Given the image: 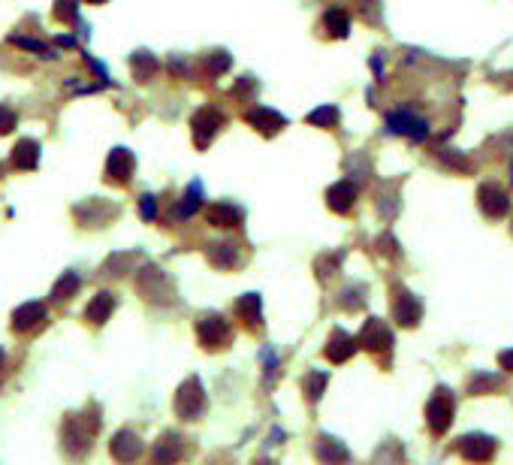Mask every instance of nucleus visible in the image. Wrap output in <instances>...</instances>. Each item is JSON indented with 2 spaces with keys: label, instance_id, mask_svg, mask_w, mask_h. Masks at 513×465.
Returning <instances> with one entry per match:
<instances>
[{
  "label": "nucleus",
  "instance_id": "obj_1",
  "mask_svg": "<svg viewBox=\"0 0 513 465\" xmlns=\"http://www.w3.org/2000/svg\"><path fill=\"white\" fill-rule=\"evenodd\" d=\"M100 408L97 402H91L85 411L79 414H67L64 426H61V447L70 459H85L94 447V438L100 432Z\"/></svg>",
  "mask_w": 513,
  "mask_h": 465
},
{
  "label": "nucleus",
  "instance_id": "obj_2",
  "mask_svg": "<svg viewBox=\"0 0 513 465\" xmlns=\"http://www.w3.org/2000/svg\"><path fill=\"white\" fill-rule=\"evenodd\" d=\"M136 290L142 293V299L154 302V305H169L176 302V287L166 278L163 269H157L154 263H145L136 275Z\"/></svg>",
  "mask_w": 513,
  "mask_h": 465
},
{
  "label": "nucleus",
  "instance_id": "obj_3",
  "mask_svg": "<svg viewBox=\"0 0 513 465\" xmlns=\"http://www.w3.org/2000/svg\"><path fill=\"white\" fill-rule=\"evenodd\" d=\"M173 408L182 420H200L206 414V390H203V381L197 375H191L179 384Z\"/></svg>",
  "mask_w": 513,
  "mask_h": 465
},
{
  "label": "nucleus",
  "instance_id": "obj_4",
  "mask_svg": "<svg viewBox=\"0 0 513 465\" xmlns=\"http://www.w3.org/2000/svg\"><path fill=\"white\" fill-rule=\"evenodd\" d=\"M197 339L206 351H221L233 342V327L224 315L209 312L197 321Z\"/></svg>",
  "mask_w": 513,
  "mask_h": 465
},
{
  "label": "nucleus",
  "instance_id": "obj_5",
  "mask_svg": "<svg viewBox=\"0 0 513 465\" xmlns=\"http://www.w3.org/2000/svg\"><path fill=\"white\" fill-rule=\"evenodd\" d=\"M453 411H456V402H453V393L447 387H438L435 396L429 399L426 405V423L435 435H444L453 423Z\"/></svg>",
  "mask_w": 513,
  "mask_h": 465
},
{
  "label": "nucleus",
  "instance_id": "obj_6",
  "mask_svg": "<svg viewBox=\"0 0 513 465\" xmlns=\"http://www.w3.org/2000/svg\"><path fill=\"white\" fill-rule=\"evenodd\" d=\"M227 124V115L218 112V109H197V115L191 118V130H194V145L200 151H206L212 145V139L221 133V127Z\"/></svg>",
  "mask_w": 513,
  "mask_h": 465
},
{
  "label": "nucleus",
  "instance_id": "obj_7",
  "mask_svg": "<svg viewBox=\"0 0 513 465\" xmlns=\"http://www.w3.org/2000/svg\"><path fill=\"white\" fill-rule=\"evenodd\" d=\"M387 130L396 133V136H408L414 142H423L429 136V121L420 118L411 109H399V112H390L387 115Z\"/></svg>",
  "mask_w": 513,
  "mask_h": 465
},
{
  "label": "nucleus",
  "instance_id": "obj_8",
  "mask_svg": "<svg viewBox=\"0 0 513 465\" xmlns=\"http://www.w3.org/2000/svg\"><path fill=\"white\" fill-rule=\"evenodd\" d=\"M118 212H121V206L109 203V200H85L82 206L73 209V215L82 227H106L109 221L118 218Z\"/></svg>",
  "mask_w": 513,
  "mask_h": 465
},
{
  "label": "nucleus",
  "instance_id": "obj_9",
  "mask_svg": "<svg viewBox=\"0 0 513 465\" xmlns=\"http://www.w3.org/2000/svg\"><path fill=\"white\" fill-rule=\"evenodd\" d=\"M393 318H396V324L405 327V330L417 327L420 318H423V302H420L411 290L396 287V290H393Z\"/></svg>",
  "mask_w": 513,
  "mask_h": 465
},
{
  "label": "nucleus",
  "instance_id": "obj_10",
  "mask_svg": "<svg viewBox=\"0 0 513 465\" xmlns=\"http://www.w3.org/2000/svg\"><path fill=\"white\" fill-rule=\"evenodd\" d=\"M456 450L468 459V462H489L498 450V441L486 432H468L456 441Z\"/></svg>",
  "mask_w": 513,
  "mask_h": 465
},
{
  "label": "nucleus",
  "instance_id": "obj_11",
  "mask_svg": "<svg viewBox=\"0 0 513 465\" xmlns=\"http://www.w3.org/2000/svg\"><path fill=\"white\" fill-rule=\"evenodd\" d=\"M106 182L109 185H130L133 173H136V158L130 148H112L106 158Z\"/></svg>",
  "mask_w": 513,
  "mask_h": 465
},
{
  "label": "nucleus",
  "instance_id": "obj_12",
  "mask_svg": "<svg viewBox=\"0 0 513 465\" xmlns=\"http://www.w3.org/2000/svg\"><path fill=\"white\" fill-rule=\"evenodd\" d=\"M360 348H366L369 354H387L393 351V333L381 318H369L360 330Z\"/></svg>",
  "mask_w": 513,
  "mask_h": 465
},
{
  "label": "nucleus",
  "instance_id": "obj_13",
  "mask_svg": "<svg viewBox=\"0 0 513 465\" xmlns=\"http://www.w3.org/2000/svg\"><path fill=\"white\" fill-rule=\"evenodd\" d=\"M43 324H46V305H43V302H25V305L16 308L13 318H10L13 333H19V336L34 333V330H40Z\"/></svg>",
  "mask_w": 513,
  "mask_h": 465
},
{
  "label": "nucleus",
  "instance_id": "obj_14",
  "mask_svg": "<svg viewBox=\"0 0 513 465\" xmlns=\"http://www.w3.org/2000/svg\"><path fill=\"white\" fill-rule=\"evenodd\" d=\"M477 203H480V212H483L486 218H492V221H498V218H504V215L510 212V197H507V191L498 188V185H480Z\"/></svg>",
  "mask_w": 513,
  "mask_h": 465
},
{
  "label": "nucleus",
  "instance_id": "obj_15",
  "mask_svg": "<svg viewBox=\"0 0 513 465\" xmlns=\"http://www.w3.org/2000/svg\"><path fill=\"white\" fill-rule=\"evenodd\" d=\"M245 121H248L260 136H278V133L287 127V118H284L281 112L269 109V106H257V109L245 112Z\"/></svg>",
  "mask_w": 513,
  "mask_h": 465
},
{
  "label": "nucleus",
  "instance_id": "obj_16",
  "mask_svg": "<svg viewBox=\"0 0 513 465\" xmlns=\"http://www.w3.org/2000/svg\"><path fill=\"white\" fill-rule=\"evenodd\" d=\"M109 450H112V456H115L118 462H133V459L142 456L145 441H142L133 429H118V432L112 435V441H109Z\"/></svg>",
  "mask_w": 513,
  "mask_h": 465
},
{
  "label": "nucleus",
  "instance_id": "obj_17",
  "mask_svg": "<svg viewBox=\"0 0 513 465\" xmlns=\"http://www.w3.org/2000/svg\"><path fill=\"white\" fill-rule=\"evenodd\" d=\"M357 351H360V342H357L351 333H345V330H335V333L329 336L326 348H323L326 360H329V363H335V366L348 363Z\"/></svg>",
  "mask_w": 513,
  "mask_h": 465
},
{
  "label": "nucleus",
  "instance_id": "obj_18",
  "mask_svg": "<svg viewBox=\"0 0 513 465\" xmlns=\"http://www.w3.org/2000/svg\"><path fill=\"white\" fill-rule=\"evenodd\" d=\"M206 260H209L215 269L227 272V269H236V266L242 263V251H239V245L230 242V239H224V242H209V245H206Z\"/></svg>",
  "mask_w": 513,
  "mask_h": 465
},
{
  "label": "nucleus",
  "instance_id": "obj_19",
  "mask_svg": "<svg viewBox=\"0 0 513 465\" xmlns=\"http://www.w3.org/2000/svg\"><path fill=\"white\" fill-rule=\"evenodd\" d=\"M236 315L239 321L251 330V333H260L263 330V299L260 293H245L236 299Z\"/></svg>",
  "mask_w": 513,
  "mask_h": 465
},
{
  "label": "nucleus",
  "instance_id": "obj_20",
  "mask_svg": "<svg viewBox=\"0 0 513 465\" xmlns=\"http://www.w3.org/2000/svg\"><path fill=\"white\" fill-rule=\"evenodd\" d=\"M357 203V185L354 182H335L329 191H326V206L335 212V215H348Z\"/></svg>",
  "mask_w": 513,
  "mask_h": 465
},
{
  "label": "nucleus",
  "instance_id": "obj_21",
  "mask_svg": "<svg viewBox=\"0 0 513 465\" xmlns=\"http://www.w3.org/2000/svg\"><path fill=\"white\" fill-rule=\"evenodd\" d=\"M112 312H115V296H112L109 290H100V293L88 302V308H85V321L94 324V327H103V324L112 318Z\"/></svg>",
  "mask_w": 513,
  "mask_h": 465
},
{
  "label": "nucleus",
  "instance_id": "obj_22",
  "mask_svg": "<svg viewBox=\"0 0 513 465\" xmlns=\"http://www.w3.org/2000/svg\"><path fill=\"white\" fill-rule=\"evenodd\" d=\"M151 456H154L157 462H176V459H182V456H185L182 435H179V432H163L160 441L151 447Z\"/></svg>",
  "mask_w": 513,
  "mask_h": 465
},
{
  "label": "nucleus",
  "instance_id": "obj_23",
  "mask_svg": "<svg viewBox=\"0 0 513 465\" xmlns=\"http://www.w3.org/2000/svg\"><path fill=\"white\" fill-rule=\"evenodd\" d=\"M206 221L212 227H239L245 221V212L233 203H215L206 209Z\"/></svg>",
  "mask_w": 513,
  "mask_h": 465
},
{
  "label": "nucleus",
  "instance_id": "obj_24",
  "mask_svg": "<svg viewBox=\"0 0 513 465\" xmlns=\"http://www.w3.org/2000/svg\"><path fill=\"white\" fill-rule=\"evenodd\" d=\"M13 167L16 170H37V164H40V142L37 139H22V142H16V148H13Z\"/></svg>",
  "mask_w": 513,
  "mask_h": 465
},
{
  "label": "nucleus",
  "instance_id": "obj_25",
  "mask_svg": "<svg viewBox=\"0 0 513 465\" xmlns=\"http://www.w3.org/2000/svg\"><path fill=\"white\" fill-rule=\"evenodd\" d=\"M136 263H139V251H115V254H109V257L103 260L100 275H106V278H118V275L130 272Z\"/></svg>",
  "mask_w": 513,
  "mask_h": 465
},
{
  "label": "nucleus",
  "instance_id": "obj_26",
  "mask_svg": "<svg viewBox=\"0 0 513 465\" xmlns=\"http://www.w3.org/2000/svg\"><path fill=\"white\" fill-rule=\"evenodd\" d=\"M314 456H317L320 462H345V459H351L348 447L341 444L338 438H332V435H320V438H317Z\"/></svg>",
  "mask_w": 513,
  "mask_h": 465
},
{
  "label": "nucleus",
  "instance_id": "obj_27",
  "mask_svg": "<svg viewBox=\"0 0 513 465\" xmlns=\"http://www.w3.org/2000/svg\"><path fill=\"white\" fill-rule=\"evenodd\" d=\"M130 70H133V79L145 85V82H151V79L157 76L160 64H157V58H154L151 52H142V49H139V52L130 55Z\"/></svg>",
  "mask_w": 513,
  "mask_h": 465
},
{
  "label": "nucleus",
  "instance_id": "obj_28",
  "mask_svg": "<svg viewBox=\"0 0 513 465\" xmlns=\"http://www.w3.org/2000/svg\"><path fill=\"white\" fill-rule=\"evenodd\" d=\"M323 28H326V34H329L332 40H345V37L351 34V16H348L345 10L332 7V10H326V16H323Z\"/></svg>",
  "mask_w": 513,
  "mask_h": 465
},
{
  "label": "nucleus",
  "instance_id": "obj_29",
  "mask_svg": "<svg viewBox=\"0 0 513 465\" xmlns=\"http://www.w3.org/2000/svg\"><path fill=\"white\" fill-rule=\"evenodd\" d=\"M230 64H233V58H230L227 52H209V55H203V58L197 61V70H200L203 76H209V79H218L221 73L230 70Z\"/></svg>",
  "mask_w": 513,
  "mask_h": 465
},
{
  "label": "nucleus",
  "instance_id": "obj_30",
  "mask_svg": "<svg viewBox=\"0 0 513 465\" xmlns=\"http://www.w3.org/2000/svg\"><path fill=\"white\" fill-rule=\"evenodd\" d=\"M79 287H82V278L76 275V272H64L58 281H55V287H52V302H70L76 293H79Z\"/></svg>",
  "mask_w": 513,
  "mask_h": 465
},
{
  "label": "nucleus",
  "instance_id": "obj_31",
  "mask_svg": "<svg viewBox=\"0 0 513 465\" xmlns=\"http://www.w3.org/2000/svg\"><path fill=\"white\" fill-rule=\"evenodd\" d=\"M501 384L504 381L498 375H492V372H474L471 381H468V393L471 396H489V393L501 390Z\"/></svg>",
  "mask_w": 513,
  "mask_h": 465
},
{
  "label": "nucleus",
  "instance_id": "obj_32",
  "mask_svg": "<svg viewBox=\"0 0 513 465\" xmlns=\"http://www.w3.org/2000/svg\"><path fill=\"white\" fill-rule=\"evenodd\" d=\"M200 206H203V185L200 182H191L188 191H185V197H182V203H179V209H176V215L179 218H191V215H197Z\"/></svg>",
  "mask_w": 513,
  "mask_h": 465
},
{
  "label": "nucleus",
  "instance_id": "obj_33",
  "mask_svg": "<svg viewBox=\"0 0 513 465\" xmlns=\"http://www.w3.org/2000/svg\"><path fill=\"white\" fill-rule=\"evenodd\" d=\"M326 384H329V375H326V372H308V375H305V381H302V393H305V399H308V402H317V399L323 396Z\"/></svg>",
  "mask_w": 513,
  "mask_h": 465
},
{
  "label": "nucleus",
  "instance_id": "obj_34",
  "mask_svg": "<svg viewBox=\"0 0 513 465\" xmlns=\"http://www.w3.org/2000/svg\"><path fill=\"white\" fill-rule=\"evenodd\" d=\"M52 16L61 25H76L79 22V0H55Z\"/></svg>",
  "mask_w": 513,
  "mask_h": 465
},
{
  "label": "nucleus",
  "instance_id": "obj_35",
  "mask_svg": "<svg viewBox=\"0 0 513 465\" xmlns=\"http://www.w3.org/2000/svg\"><path fill=\"white\" fill-rule=\"evenodd\" d=\"M305 121L314 124V127H335L338 124V109L335 106H317L314 112H308Z\"/></svg>",
  "mask_w": 513,
  "mask_h": 465
},
{
  "label": "nucleus",
  "instance_id": "obj_36",
  "mask_svg": "<svg viewBox=\"0 0 513 465\" xmlns=\"http://www.w3.org/2000/svg\"><path fill=\"white\" fill-rule=\"evenodd\" d=\"M366 305V287H348L345 293H341V308H348V312H357V308Z\"/></svg>",
  "mask_w": 513,
  "mask_h": 465
},
{
  "label": "nucleus",
  "instance_id": "obj_37",
  "mask_svg": "<svg viewBox=\"0 0 513 465\" xmlns=\"http://www.w3.org/2000/svg\"><path fill=\"white\" fill-rule=\"evenodd\" d=\"M13 46H19V49H28V52H37L40 58H55V52L46 46V43H40V40H31V37H13L10 40Z\"/></svg>",
  "mask_w": 513,
  "mask_h": 465
},
{
  "label": "nucleus",
  "instance_id": "obj_38",
  "mask_svg": "<svg viewBox=\"0 0 513 465\" xmlns=\"http://www.w3.org/2000/svg\"><path fill=\"white\" fill-rule=\"evenodd\" d=\"M139 218L142 221H157V197H151V194H142L139 197Z\"/></svg>",
  "mask_w": 513,
  "mask_h": 465
},
{
  "label": "nucleus",
  "instance_id": "obj_39",
  "mask_svg": "<svg viewBox=\"0 0 513 465\" xmlns=\"http://www.w3.org/2000/svg\"><path fill=\"white\" fill-rule=\"evenodd\" d=\"M338 263H341V254H332V257H320V260L314 263V269H317V275L326 281V278L338 269Z\"/></svg>",
  "mask_w": 513,
  "mask_h": 465
},
{
  "label": "nucleus",
  "instance_id": "obj_40",
  "mask_svg": "<svg viewBox=\"0 0 513 465\" xmlns=\"http://www.w3.org/2000/svg\"><path fill=\"white\" fill-rule=\"evenodd\" d=\"M16 127H19V118H16V112H13V109H7V106H0V136L13 133Z\"/></svg>",
  "mask_w": 513,
  "mask_h": 465
},
{
  "label": "nucleus",
  "instance_id": "obj_41",
  "mask_svg": "<svg viewBox=\"0 0 513 465\" xmlns=\"http://www.w3.org/2000/svg\"><path fill=\"white\" fill-rule=\"evenodd\" d=\"M263 366H266V381H275V375H278V354L272 348H263Z\"/></svg>",
  "mask_w": 513,
  "mask_h": 465
},
{
  "label": "nucleus",
  "instance_id": "obj_42",
  "mask_svg": "<svg viewBox=\"0 0 513 465\" xmlns=\"http://www.w3.org/2000/svg\"><path fill=\"white\" fill-rule=\"evenodd\" d=\"M441 158H444V164H450L453 170H462V173H468V170H471V164H468V161H462L459 154H447V151H444Z\"/></svg>",
  "mask_w": 513,
  "mask_h": 465
},
{
  "label": "nucleus",
  "instance_id": "obj_43",
  "mask_svg": "<svg viewBox=\"0 0 513 465\" xmlns=\"http://www.w3.org/2000/svg\"><path fill=\"white\" fill-rule=\"evenodd\" d=\"M378 251H381V254H396V239H393L390 233H384V236L378 239Z\"/></svg>",
  "mask_w": 513,
  "mask_h": 465
},
{
  "label": "nucleus",
  "instance_id": "obj_44",
  "mask_svg": "<svg viewBox=\"0 0 513 465\" xmlns=\"http://www.w3.org/2000/svg\"><path fill=\"white\" fill-rule=\"evenodd\" d=\"M498 363H501L504 372H513V351H501L498 354Z\"/></svg>",
  "mask_w": 513,
  "mask_h": 465
},
{
  "label": "nucleus",
  "instance_id": "obj_45",
  "mask_svg": "<svg viewBox=\"0 0 513 465\" xmlns=\"http://www.w3.org/2000/svg\"><path fill=\"white\" fill-rule=\"evenodd\" d=\"M4 363H7V354H4V351H0V372H4Z\"/></svg>",
  "mask_w": 513,
  "mask_h": 465
},
{
  "label": "nucleus",
  "instance_id": "obj_46",
  "mask_svg": "<svg viewBox=\"0 0 513 465\" xmlns=\"http://www.w3.org/2000/svg\"><path fill=\"white\" fill-rule=\"evenodd\" d=\"M88 4H97L100 7V4H106V0H88Z\"/></svg>",
  "mask_w": 513,
  "mask_h": 465
}]
</instances>
